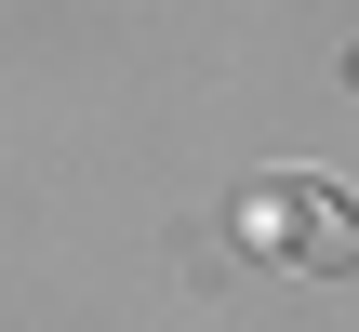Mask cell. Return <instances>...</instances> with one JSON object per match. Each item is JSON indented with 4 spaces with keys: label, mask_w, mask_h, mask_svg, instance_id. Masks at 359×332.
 <instances>
[{
    "label": "cell",
    "mask_w": 359,
    "mask_h": 332,
    "mask_svg": "<svg viewBox=\"0 0 359 332\" xmlns=\"http://www.w3.org/2000/svg\"><path fill=\"white\" fill-rule=\"evenodd\" d=\"M240 226H253L266 253H293V266H359V213L333 186H306V173H266V186L240 200Z\"/></svg>",
    "instance_id": "6da1fadb"
}]
</instances>
